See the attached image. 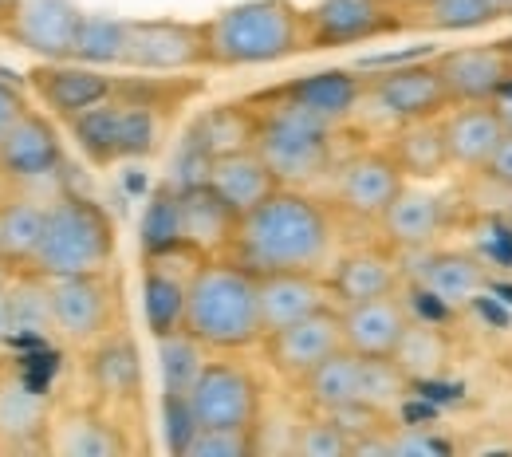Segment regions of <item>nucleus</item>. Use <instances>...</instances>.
Masks as SVG:
<instances>
[{
	"mask_svg": "<svg viewBox=\"0 0 512 457\" xmlns=\"http://www.w3.org/2000/svg\"><path fill=\"white\" fill-rule=\"evenodd\" d=\"M335 253V217L331 205L308 190L280 186L256 209L241 213L229 241V261L253 276L268 272H327Z\"/></svg>",
	"mask_w": 512,
	"mask_h": 457,
	"instance_id": "obj_1",
	"label": "nucleus"
},
{
	"mask_svg": "<svg viewBox=\"0 0 512 457\" xmlns=\"http://www.w3.org/2000/svg\"><path fill=\"white\" fill-rule=\"evenodd\" d=\"M205 32V67L241 71L268 67L308 52V20L296 0H241L209 20Z\"/></svg>",
	"mask_w": 512,
	"mask_h": 457,
	"instance_id": "obj_2",
	"label": "nucleus"
},
{
	"mask_svg": "<svg viewBox=\"0 0 512 457\" xmlns=\"http://www.w3.org/2000/svg\"><path fill=\"white\" fill-rule=\"evenodd\" d=\"M186 331L213 355H241L264 339L256 276L229 257H205L190 272Z\"/></svg>",
	"mask_w": 512,
	"mask_h": 457,
	"instance_id": "obj_3",
	"label": "nucleus"
},
{
	"mask_svg": "<svg viewBox=\"0 0 512 457\" xmlns=\"http://www.w3.org/2000/svg\"><path fill=\"white\" fill-rule=\"evenodd\" d=\"M249 103L256 111L253 150L268 162V170L276 174L280 186L308 190V186L323 182L335 170V162H339V154H335L339 127H331L316 115L292 107L288 99H280L272 91H260Z\"/></svg>",
	"mask_w": 512,
	"mask_h": 457,
	"instance_id": "obj_4",
	"label": "nucleus"
},
{
	"mask_svg": "<svg viewBox=\"0 0 512 457\" xmlns=\"http://www.w3.org/2000/svg\"><path fill=\"white\" fill-rule=\"evenodd\" d=\"M119 237L111 213L79 194H60L48 201V221L32 268L44 276H75V272H107L115 261Z\"/></svg>",
	"mask_w": 512,
	"mask_h": 457,
	"instance_id": "obj_5",
	"label": "nucleus"
},
{
	"mask_svg": "<svg viewBox=\"0 0 512 457\" xmlns=\"http://www.w3.org/2000/svg\"><path fill=\"white\" fill-rule=\"evenodd\" d=\"M67 131L91 166L107 170V166L154 154V146L162 138V111L115 91L107 103L67 119Z\"/></svg>",
	"mask_w": 512,
	"mask_h": 457,
	"instance_id": "obj_6",
	"label": "nucleus"
},
{
	"mask_svg": "<svg viewBox=\"0 0 512 457\" xmlns=\"http://www.w3.org/2000/svg\"><path fill=\"white\" fill-rule=\"evenodd\" d=\"M308 52L359 48L410 32L406 0H316L304 8Z\"/></svg>",
	"mask_w": 512,
	"mask_h": 457,
	"instance_id": "obj_7",
	"label": "nucleus"
},
{
	"mask_svg": "<svg viewBox=\"0 0 512 457\" xmlns=\"http://www.w3.org/2000/svg\"><path fill=\"white\" fill-rule=\"evenodd\" d=\"M449 107H453L449 91L430 56V60H402L383 71H371L359 111H375L386 127H398L414 119H438Z\"/></svg>",
	"mask_w": 512,
	"mask_h": 457,
	"instance_id": "obj_8",
	"label": "nucleus"
},
{
	"mask_svg": "<svg viewBox=\"0 0 512 457\" xmlns=\"http://www.w3.org/2000/svg\"><path fill=\"white\" fill-rule=\"evenodd\" d=\"M193 426L256 430L264 418V387L237 359H205L201 375L186 394Z\"/></svg>",
	"mask_w": 512,
	"mask_h": 457,
	"instance_id": "obj_9",
	"label": "nucleus"
},
{
	"mask_svg": "<svg viewBox=\"0 0 512 457\" xmlns=\"http://www.w3.org/2000/svg\"><path fill=\"white\" fill-rule=\"evenodd\" d=\"M64 174V138L60 131L28 111L12 123V131L0 138V178L8 186H16L20 194L56 201L64 190H52Z\"/></svg>",
	"mask_w": 512,
	"mask_h": 457,
	"instance_id": "obj_10",
	"label": "nucleus"
},
{
	"mask_svg": "<svg viewBox=\"0 0 512 457\" xmlns=\"http://www.w3.org/2000/svg\"><path fill=\"white\" fill-rule=\"evenodd\" d=\"M52 288V320L56 335L71 347H91L107 331H115L119 316V288L107 272H75V276H48Z\"/></svg>",
	"mask_w": 512,
	"mask_h": 457,
	"instance_id": "obj_11",
	"label": "nucleus"
},
{
	"mask_svg": "<svg viewBox=\"0 0 512 457\" xmlns=\"http://www.w3.org/2000/svg\"><path fill=\"white\" fill-rule=\"evenodd\" d=\"M327 178H331V205L339 213L355 221H375V225L386 213V205L398 197V190L410 182L386 146L355 150L339 158Z\"/></svg>",
	"mask_w": 512,
	"mask_h": 457,
	"instance_id": "obj_12",
	"label": "nucleus"
},
{
	"mask_svg": "<svg viewBox=\"0 0 512 457\" xmlns=\"http://www.w3.org/2000/svg\"><path fill=\"white\" fill-rule=\"evenodd\" d=\"M123 67L146 75H182L205 67V32L201 20L150 16L127 20V56Z\"/></svg>",
	"mask_w": 512,
	"mask_h": 457,
	"instance_id": "obj_13",
	"label": "nucleus"
},
{
	"mask_svg": "<svg viewBox=\"0 0 512 457\" xmlns=\"http://www.w3.org/2000/svg\"><path fill=\"white\" fill-rule=\"evenodd\" d=\"M79 24L75 0H0V36L40 60H71Z\"/></svg>",
	"mask_w": 512,
	"mask_h": 457,
	"instance_id": "obj_14",
	"label": "nucleus"
},
{
	"mask_svg": "<svg viewBox=\"0 0 512 457\" xmlns=\"http://www.w3.org/2000/svg\"><path fill=\"white\" fill-rule=\"evenodd\" d=\"M264 347V359L268 367L288 383V387H300L323 359H331L339 347H343V320H339V308H323L308 320H296V324L280 327V331H268L260 339Z\"/></svg>",
	"mask_w": 512,
	"mask_h": 457,
	"instance_id": "obj_15",
	"label": "nucleus"
},
{
	"mask_svg": "<svg viewBox=\"0 0 512 457\" xmlns=\"http://www.w3.org/2000/svg\"><path fill=\"white\" fill-rule=\"evenodd\" d=\"M327 280L335 292V304H363V300H379L394 296L406 280V253H398L394 245H359L347 249L343 257L327 264Z\"/></svg>",
	"mask_w": 512,
	"mask_h": 457,
	"instance_id": "obj_16",
	"label": "nucleus"
},
{
	"mask_svg": "<svg viewBox=\"0 0 512 457\" xmlns=\"http://www.w3.org/2000/svg\"><path fill=\"white\" fill-rule=\"evenodd\" d=\"M449 225V197L442 190H434L430 182H406L398 197L386 205V213L379 217L383 241L394 245L398 253H422L430 249Z\"/></svg>",
	"mask_w": 512,
	"mask_h": 457,
	"instance_id": "obj_17",
	"label": "nucleus"
},
{
	"mask_svg": "<svg viewBox=\"0 0 512 457\" xmlns=\"http://www.w3.org/2000/svg\"><path fill=\"white\" fill-rule=\"evenodd\" d=\"M28 83L36 91V99L60 119H75V115L107 103L119 87V79H111L103 67L79 64V60H44L40 67L28 71Z\"/></svg>",
	"mask_w": 512,
	"mask_h": 457,
	"instance_id": "obj_18",
	"label": "nucleus"
},
{
	"mask_svg": "<svg viewBox=\"0 0 512 457\" xmlns=\"http://www.w3.org/2000/svg\"><path fill=\"white\" fill-rule=\"evenodd\" d=\"M434 67L449 91V103H493L512 79V48L469 44L434 56Z\"/></svg>",
	"mask_w": 512,
	"mask_h": 457,
	"instance_id": "obj_19",
	"label": "nucleus"
},
{
	"mask_svg": "<svg viewBox=\"0 0 512 457\" xmlns=\"http://www.w3.org/2000/svg\"><path fill=\"white\" fill-rule=\"evenodd\" d=\"M418 257V268H406L418 284L422 296H430L438 308H469L485 288H489V268L485 261H477L473 253L465 249H422V253H410Z\"/></svg>",
	"mask_w": 512,
	"mask_h": 457,
	"instance_id": "obj_20",
	"label": "nucleus"
},
{
	"mask_svg": "<svg viewBox=\"0 0 512 457\" xmlns=\"http://www.w3.org/2000/svg\"><path fill=\"white\" fill-rule=\"evenodd\" d=\"M256 300H260L264 335L296 324V320H308L323 308H339L327 272H268V276H256Z\"/></svg>",
	"mask_w": 512,
	"mask_h": 457,
	"instance_id": "obj_21",
	"label": "nucleus"
},
{
	"mask_svg": "<svg viewBox=\"0 0 512 457\" xmlns=\"http://www.w3.org/2000/svg\"><path fill=\"white\" fill-rule=\"evenodd\" d=\"M363 91H367V75L343 71V67L316 71V75H300V79H288V83L272 87V95L288 99L292 107L316 115V119L331 123V127H343L363 107Z\"/></svg>",
	"mask_w": 512,
	"mask_h": 457,
	"instance_id": "obj_22",
	"label": "nucleus"
},
{
	"mask_svg": "<svg viewBox=\"0 0 512 457\" xmlns=\"http://www.w3.org/2000/svg\"><path fill=\"white\" fill-rule=\"evenodd\" d=\"M442 131H446L453 170L481 174L489 154L497 150V142L505 138L509 127H505V119L493 103H453L442 115Z\"/></svg>",
	"mask_w": 512,
	"mask_h": 457,
	"instance_id": "obj_23",
	"label": "nucleus"
},
{
	"mask_svg": "<svg viewBox=\"0 0 512 457\" xmlns=\"http://www.w3.org/2000/svg\"><path fill=\"white\" fill-rule=\"evenodd\" d=\"M339 320H343V347L347 351L371 355V359H390V351L398 347L402 331L414 316L402 304V296L394 292V296L363 300V304H343Z\"/></svg>",
	"mask_w": 512,
	"mask_h": 457,
	"instance_id": "obj_24",
	"label": "nucleus"
},
{
	"mask_svg": "<svg viewBox=\"0 0 512 457\" xmlns=\"http://www.w3.org/2000/svg\"><path fill=\"white\" fill-rule=\"evenodd\" d=\"M205 186L221 197L237 217L249 213V209H256L264 197L280 190L276 174L268 170V162L256 154L253 146L213 154L209 166H205Z\"/></svg>",
	"mask_w": 512,
	"mask_h": 457,
	"instance_id": "obj_25",
	"label": "nucleus"
},
{
	"mask_svg": "<svg viewBox=\"0 0 512 457\" xmlns=\"http://www.w3.org/2000/svg\"><path fill=\"white\" fill-rule=\"evenodd\" d=\"M48 450L64 457H119L130 450V442L111 414L75 406L48 422Z\"/></svg>",
	"mask_w": 512,
	"mask_h": 457,
	"instance_id": "obj_26",
	"label": "nucleus"
},
{
	"mask_svg": "<svg viewBox=\"0 0 512 457\" xmlns=\"http://www.w3.org/2000/svg\"><path fill=\"white\" fill-rule=\"evenodd\" d=\"M178 190H182V245H186V253H193V257H225L241 217L205 182L178 186Z\"/></svg>",
	"mask_w": 512,
	"mask_h": 457,
	"instance_id": "obj_27",
	"label": "nucleus"
},
{
	"mask_svg": "<svg viewBox=\"0 0 512 457\" xmlns=\"http://www.w3.org/2000/svg\"><path fill=\"white\" fill-rule=\"evenodd\" d=\"M386 150L394 154V162L402 166V174L410 182H438L446 170H453L446 131H442V115L438 119H414V123L390 127Z\"/></svg>",
	"mask_w": 512,
	"mask_h": 457,
	"instance_id": "obj_28",
	"label": "nucleus"
},
{
	"mask_svg": "<svg viewBox=\"0 0 512 457\" xmlns=\"http://www.w3.org/2000/svg\"><path fill=\"white\" fill-rule=\"evenodd\" d=\"M87 351H91V363H87L91 387L107 402H134L142 391V363H138V347L127 331H107Z\"/></svg>",
	"mask_w": 512,
	"mask_h": 457,
	"instance_id": "obj_29",
	"label": "nucleus"
},
{
	"mask_svg": "<svg viewBox=\"0 0 512 457\" xmlns=\"http://www.w3.org/2000/svg\"><path fill=\"white\" fill-rule=\"evenodd\" d=\"M390 363L410 379V387L438 383L453 367V335L438 324L410 320L402 339H398V347L390 351Z\"/></svg>",
	"mask_w": 512,
	"mask_h": 457,
	"instance_id": "obj_30",
	"label": "nucleus"
},
{
	"mask_svg": "<svg viewBox=\"0 0 512 457\" xmlns=\"http://www.w3.org/2000/svg\"><path fill=\"white\" fill-rule=\"evenodd\" d=\"M363 363L367 355H355L347 347H339L331 359H323L320 367L296 387L304 394V406L316 414H335L343 406H363Z\"/></svg>",
	"mask_w": 512,
	"mask_h": 457,
	"instance_id": "obj_31",
	"label": "nucleus"
},
{
	"mask_svg": "<svg viewBox=\"0 0 512 457\" xmlns=\"http://www.w3.org/2000/svg\"><path fill=\"white\" fill-rule=\"evenodd\" d=\"M48 221V201L32 194H16L0 201V264L8 268H32Z\"/></svg>",
	"mask_w": 512,
	"mask_h": 457,
	"instance_id": "obj_32",
	"label": "nucleus"
},
{
	"mask_svg": "<svg viewBox=\"0 0 512 457\" xmlns=\"http://www.w3.org/2000/svg\"><path fill=\"white\" fill-rule=\"evenodd\" d=\"M414 32H473L512 16V0H406Z\"/></svg>",
	"mask_w": 512,
	"mask_h": 457,
	"instance_id": "obj_33",
	"label": "nucleus"
},
{
	"mask_svg": "<svg viewBox=\"0 0 512 457\" xmlns=\"http://www.w3.org/2000/svg\"><path fill=\"white\" fill-rule=\"evenodd\" d=\"M186 296H190V276L170 272L166 257L146 264V272H142V312H146V327H150L154 339L186 327Z\"/></svg>",
	"mask_w": 512,
	"mask_h": 457,
	"instance_id": "obj_34",
	"label": "nucleus"
},
{
	"mask_svg": "<svg viewBox=\"0 0 512 457\" xmlns=\"http://www.w3.org/2000/svg\"><path fill=\"white\" fill-rule=\"evenodd\" d=\"M256 134V111L253 103H229V107H213L205 111L190 131V142L197 154L213 158V154H225V150H241V146H253Z\"/></svg>",
	"mask_w": 512,
	"mask_h": 457,
	"instance_id": "obj_35",
	"label": "nucleus"
},
{
	"mask_svg": "<svg viewBox=\"0 0 512 457\" xmlns=\"http://www.w3.org/2000/svg\"><path fill=\"white\" fill-rule=\"evenodd\" d=\"M8 304H12L16 339L56 335L52 288H48V276H44V272H36V268H16V276L8 280Z\"/></svg>",
	"mask_w": 512,
	"mask_h": 457,
	"instance_id": "obj_36",
	"label": "nucleus"
},
{
	"mask_svg": "<svg viewBox=\"0 0 512 457\" xmlns=\"http://www.w3.org/2000/svg\"><path fill=\"white\" fill-rule=\"evenodd\" d=\"M142 253L150 261H170L178 253H186L182 245V190L178 186H162L150 197L146 213H142Z\"/></svg>",
	"mask_w": 512,
	"mask_h": 457,
	"instance_id": "obj_37",
	"label": "nucleus"
},
{
	"mask_svg": "<svg viewBox=\"0 0 512 457\" xmlns=\"http://www.w3.org/2000/svg\"><path fill=\"white\" fill-rule=\"evenodd\" d=\"M48 402L32 387L4 379L0 383V438L4 442H32L40 434H48Z\"/></svg>",
	"mask_w": 512,
	"mask_h": 457,
	"instance_id": "obj_38",
	"label": "nucleus"
},
{
	"mask_svg": "<svg viewBox=\"0 0 512 457\" xmlns=\"http://www.w3.org/2000/svg\"><path fill=\"white\" fill-rule=\"evenodd\" d=\"M123 56H127V20L107 12H83L71 60L91 67H123Z\"/></svg>",
	"mask_w": 512,
	"mask_h": 457,
	"instance_id": "obj_39",
	"label": "nucleus"
},
{
	"mask_svg": "<svg viewBox=\"0 0 512 457\" xmlns=\"http://www.w3.org/2000/svg\"><path fill=\"white\" fill-rule=\"evenodd\" d=\"M158 359H162V387H166V402H186L193 379L201 375L209 351L193 339L190 331H170L158 339Z\"/></svg>",
	"mask_w": 512,
	"mask_h": 457,
	"instance_id": "obj_40",
	"label": "nucleus"
},
{
	"mask_svg": "<svg viewBox=\"0 0 512 457\" xmlns=\"http://www.w3.org/2000/svg\"><path fill=\"white\" fill-rule=\"evenodd\" d=\"M182 457H253L260 454L256 430H233V426H193L182 442Z\"/></svg>",
	"mask_w": 512,
	"mask_h": 457,
	"instance_id": "obj_41",
	"label": "nucleus"
},
{
	"mask_svg": "<svg viewBox=\"0 0 512 457\" xmlns=\"http://www.w3.org/2000/svg\"><path fill=\"white\" fill-rule=\"evenodd\" d=\"M292 450L300 457H351L355 450V438L327 414H316L308 422L296 426V438H292Z\"/></svg>",
	"mask_w": 512,
	"mask_h": 457,
	"instance_id": "obj_42",
	"label": "nucleus"
},
{
	"mask_svg": "<svg viewBox=\"0 0 512 457\" xmlns=\"http://www.w3.org/2000/svg\"><path fill=\"white\" fill-rule=\"evenodd\" d=\"M481 178H489V182L501 186V190H512V131H505V138L497 142V150L489 154Z\"/></svg>",
	"mask_w": 512,
	"mask_h": 457,
	"instance_id": "obj_43",
	"label": "nucleus"
},
{
	"mask_svg": "<svg viewBox=\"0 0 512 457\" xmlns=\"http://www.w3.org/2000/svg\"><path fill=\"white\" fill-rule=\"evenodd\" d=\"M20 115H28V103H24V95L0 79V138L12 131V123H16Z\"/></svg>",
	"mask_w": 512,
	"mask_h": 457,
	"instance_id": "obj_44",
	"label": "nucleus"
},
{
	"mask_svg": "<svg viewBox=\"0 0 512 457\" xmlns=\"http://www.w3.org/2000/svg\"><path fill=\"white\" fill-rule=\"evenodd\" d=\"M430 450H446V442H434V438H426V434L390 438V454H430Z\"/></svg>",
	"mask_w": 512,
	"mask_h": 457,
	"instance_id": "obj_45",
	"label": "nucleus"
},
{
	"mask_svg": "<svg viewBox=\"0 0 512 457\" xmlns=\"http://www.w3.org/2000/svg\"><path fill=\"white\" fill-rule=\"evenodd\" d=\"M16 339V327H12V304H8V284H0V343Z\"/></svg>",
	"mask_w": 512,
	"mask_h": 457,
	"instance_id": "obj_46",
	"label": "nucleus"
},
{
	"mask_svg": "<svg viewBox=\"0 0 512 457\" xmlns=\"http://www.w3.org/2000/svg\"><path fill=\"white\" fill-rule=\"evenodd\" d=\"M493 107L501 111V119H505V127H509V131H512V79H509V83H505V87H501V95L493 99Z\"/></svg>",
	"mask_w": 512,
	"mask_h": 457,
	"instance_id": "obj_47",
	"label": "nucleus"
},
{
	"mask_svg": "<svg viewBox=\"0 0 512 457\" xmlns=\"http://www.w3.org/2000/svg\"><path fill=\"white\" fill-rule=\"evenodd\" d=\"M501 209H505V221H509V229H512V190H505V201H501Z\"/></svg>",
	"mask_w": 512,
	"mask_h": 457,
	"instance_id": "obj_48",
	"label": "nucleus"
}]
</instances>
